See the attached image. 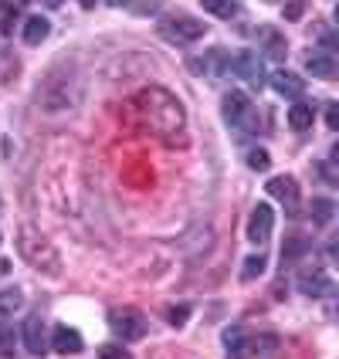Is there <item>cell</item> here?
Here are the masks:
<instances>
[{
    "label": "cell",
    "instance_id": "cell-22",
    "mask_svg": "<svg viewBox=\"0 0 339 359\" xmlns=\"http://www.w3.org/2000/svg\"><path fill=\"white\" fill-rule=\"evenodd\" d=\"M333 200H326V197H319V200H312V220L316 224H329L333 220Z\"/></svg>",
    "mask_w": 339,
    "mask_h": 359
},
{
    "label": "cell",
    "instance_id": "cell-28",
    "mask_svg": "<svg viewBox=\"0 0 339 359\" xmlns=\"http://www.w3.org/2000/svg\"><path fill=\"white\" fill-rule=\"evenodd\" d=\"M326 126H329V129H336V133H339V102H333V105H326Z\"/></svg>",
    "mask_w": 339,
    "mask_h": 359
},
{
    "label": "cell",
    "instance_id": "cell-13",
    "mask_svg": "<svg viewBox=\"0 0 339 359\" xmlns=\"http://www.w3.org/2000/svg\"><path fill=\"white\" fill-rule=\"evenodd\" d=\"M268 194L275 200H281L288 210H295L299 207V183L292 177H275V180H268Z\"/></svg>",
    "mask_w": 339,
    "mask_h": 359
},
{
    "label": "cell",
    "instance_id": "cell-2",
    "mask_svg": "<svg viewBox=\"0 0 339 359\" xmlns=\"http://www.w3.org/2000/svg\"><path fill=\"white\" fill-rule=\"evenodd\" d=\"M18 248H20V258L27 261L31 268H38V271H44V275H58V271H61L58 251L51 248V241H48V238H41L38 231H31V227H20Z\"/></svg>",
    "mask_w": 339,
    "mask_h": 359
},
{
    "label": "cell",
    "instance_id": "cell-37",
    "mask_svg": "<svg viewBox=\"0 0 339 359\" xmlns=\"http://www.w3.org/2000/svg\"><path fill=\"white\" fill-rule=\"evenodd\" d=\"M48 4H58V0H48Z\"/></svg>",
    "mask_w": 339,
    "mask_h": 359
},
{
    "label": "cell",
    "instance_id": "cell-20",
    "mask_svg": "<svg viewBox=\"0 0 339 359\" xmlns=\"http://www.w3.org/2000/svg\"><path fill=\"white\" fill-rule=\"evenodd\" d=\"M20 305H24V292H20V288H4V292H0V319H4V316H14Z\"/></svg>",
    "mask_w": 339,
    "mask_h": 359
},
{
    "label": "cell",
    "instance_id": "cell-14",
    "mask_svg": "<svg viewBox=\"0 0 339 359\" xmlns=\"http://www.w3.org/2000/svg\"><path fill=\"white\" fill-rule=\"evenodd\" d=\"M272 88L285 95V99H302L305 95V81L299 75H292V72H275L272 75Z\"/></svg>",
    "mask_w": 339,
    "mask_h": 359
},
{
    "label": "cell",
    "instance_id": "cell-18",
    "mask_svg": "<svg viewBox=\"0 0 339 359\" xmlns=\"http://www.w3.org/2000/svg\"><path fill=\"white\" fill-rule=\"evenodd\" d=\"M309 248H312V241L295 234V238H288L281 244V261H299L302 255H309Z\"/></svg>",
    "mask_w": 339,
    "mask_h": 359
},
{
    "label": "cell",
    "instance_id": "cell-24",
    "mask_svg": "<svg viewBox=\"0 0 339 359\" xmlns=\"http://www.w3.org/2000/svg\"><path fill=\"white\" fill-rule=\"evenodd\" d=\"M99 359H133V356H129V349L122 342H112V346H102L99 349Z\"/></svg>",
    "mask_w": 339,
    "mask_h": 359
},
{
    "label": "cell",
    "instance_id": "cell-9",
    "mask_svg": "<svg viewBox=\"0 0 339 359\" xmlns=\"http://www.w3.org/2000/svg\"><path fill=\"white\" fill-rule=\"evenodd\" d=\"M20 339H24V349H27L31 356H44V353H48V339H44V322H41V316L24 319Z\"/></svg>",
    "mask_w": 339,
    "mask_h": 359
},
{
    "label": "cell",
    "instance_id": "cell-30",
    "mask_svg": "<svg viewBox=\"0 0 339 359\" xmlns=\"http://www.w3.org/2000/svg\"><path fill=\"white\" fill-rule=\"evenodd\" d=\"M24 7V0H0V11H4V18H11V11H20Z\"/></svg>",
    "mask_w": 339,
    "mask_h": 359
},
{
    "label": "cell",
    "instance_id": "cell-6",
    "mask_svg": "<svg viewBox=\"0 0 339 359\" xmlns=\"http://www.w3.org/2000/svg\"><path fill=\"white\" fill-rule=\"evenodd\" d=\"M220 116L227 126H241L244 129V122L255 116V109H251V99L244 95V92H227L224 102H220Z\"/></svg>",
    "mask_w": 339,
    "mask_h": 359
},
{
    "label": "cell",
    "instance_id": "cell-23",
    "mask_svg": "<svg viewBox=\"0 0 339 359\" xmlns=\"http://www.w3.org/2000/svg\"><path fill=\"white\" fill-rule=\"evenodd\" d=\"M187 319H190V305H170V309H166V322H170V325H187Z\"/></svg>",
    "mask_w": 339,
    "mask_h": 359
},
{
    "label": "cell",
    "instance_id": "cell-34",
    "mask_svg": "<svg viewBox=\"0 0 339 359\" xmlns=\"http://www.w3.org/2000/svg\"><path fill=\"white\" fill-rule=\"evenodd\" d=\"M333 163H339V142L333 146Z\"/></svg>",
    "mask_w": 339,
    "mask_h": 359
},
{
    "label": "cell",
    "instance_id": "cell-33",
    "mask_svg": "<svg viewBox=\"0 0 339 359\" xmlns=\"http://www.w3.org/2000/svg\"><path fill=\"white\" fill-rule=\"evenodd\" d=\"M81 7H95V4H99V0H79Z\"/></svg>",
    "mask_w": 339,
    "mask_h": 359
},
{
    "label": "cell",
    "instance_id": "cell-21",
    "mask_svg": "<svg viewBox=\"0 0 339 359\" xmlns=\"http://www.w3.org/2000/svg\"><path fill=\"white\" fill-rule=\"evenodd\" d=\"M265 275V255H251L244 258V268H241V281H255Z\"/></svg>",
    "mask_w": 339,
    "mask_h": 359
},
{
    "label": "cell",
    "instance_id": "cell-27",
    "mask_svg": "<svg viewBox=\"0 0 339 359\" xmlns=\"http://www.w3.org/2000/svg\"><path fill=\"white\" fill-rule=\"evenodd\" d=\"M302 11H305V0H288L285 4V20H299Z\"/></svg>",
    "mask_w": 339,
    "mask_h": 359
},
{
    "label": "cell",
    "instance_id": "cell-16",
    "mask_svg": "<svg viewBox=\"0 0 339 359\" xmlns=\"http://www.w3.org/2000/svg\"><path fill=\"white\" fill-rule=\"evenodd\" d=\"M48 34H51V20L48 18H27V24H24V44H41Z\"/></svg>",
    "mask_w": 339,
    "mask_h": 359
},
{
    "label": "cell",
    "instance_id": "cell-35",
    "mask_svg": "<svg viewBox=\"0 0 339 359\" xmlns=\"http://www.w3.org/2000/svg\"><path fill=\"white\" fill-rule=\"evenodd\" d=\"M109 4H112V7H119V4H126V0H109Z\"/></svg>",
    "mask_w": 339,
    "mask_h": 359
},
{
    "label": "cell",
    "instance_id": "cell-5",
    "mask_svg": "<svg viewBox=\"0 0 339 359\" xmlns=\"http://www.w3.org/2000/svg\"><path fill=\"white\" fill-rule=\"evenodd\" d=\"M231 68H234V75H238L241 81H248L255 92L265 88V65H261V58L255 51H238L234 61H231Z\"/></svg>",
    "mask_w": 339,
    "mask_h": 359
},
{
    "label": "cell",
    "instance_id": "cell-17",
    "mask_svg": "<svg viewBox=\"0 0 339 359\" xmlns=\"http://www.w3.org/2000/svg\"><path fill=\"white\" fill-rule=\"evenodd\" d=\"M288 126H292L295 133H305V129L312 126V105H305V102H295V105L288 109Z\"/></svg>",
    "mask_w": 339,
    "mask_h": 359
},
{
    "label": "cell",
    "instance_id": "cell-7",
    "mask_svg": "<svg viewBox=\"0 0 339 359\" xmlns=\"http://www.w3.org/2000/svg\"><path fill=\"white\" fill-rule=\"evenodd\" d=\"M51 349L61 353V356H79L81 349H85V339H81L79 329H72V325H55V332H51Z\"/></svg>",
    "mask_w": 339,
    "mask_h": 359
},
{
    "label": "cell",
    "instance_id": "cell-10",
    "mask_svg": "<svg viewBox=\"0 0 339 359\" xmlns=\"http://www.w3.org/2000/svg\"><path fill=\"white\" fill-rule=\"evenodd\" d=\"M299 288L302 295H309V299H326L329 288H333V278L322 268H312V271H302L299 275Z\"/></svg>",
    "mask_w": 339,
    "mask_h": 359
},
{
    "label": "cell",
    "instance_id": "cell-32",
    "mask_svg": "<svg viewBox=\"0 0 339 359\" xmlns=\"http://www.w3.org/2000/svg\"><path fill=\"white\" fill-rule=\"evenodd\" d=\"M326 251H329V258H333V261H339V234L329 241V248H326Z\"/></svg>",
    "mask_w": 339,
    "mask_h": 359
},
{
    "label": "cell",
    "instance_id": "cell-19",
    "mask_svg": "<svg viewBox=\"0 0 339 359\" xmlns=\"http://www.w3.org/2000/svg\"><path fill=\"white\" fill-rule=\"evenodd\" d=\"M200 4H204V11L211 18H220V20H231L238 14V0H200Z\"/></svg>",
    "mask_w": 339,
    "mask_h": 359
},
{
    "label": "cell",
    "instance_id": "cell-11",
    "mask_svg": "<svg viewBox=\"0 0 339 359\" xmlns=\"http://www.w3.org/2000/svg\"><path fill=\"white\" fill-rule=\"evenodd\" d=\"M258 44H261V51H265V58H272V61L288 58V44H285V38H281L275 27H258Z\"/></svg>",
    "mask_w": 339,
    "mask_h": 359
},
{
    "label": "cell",
    "instance_id": "cell-1",
    "mask_svg": "<svg viewBox=\"0 0 339 359\" xmlns=\"http://www.w3.org/2000/svg\"><path fill=\"white\" fill-rule=\"evenodd\" d=\"M136 102H140L146 122H149L160 136L170 140V133H180V129H183V109H180V102L173 99L166 88H146V92L136 95Z\"/></svg>",
    "mask_w": 339,
    "mask_h": 359
},
{
    "label": "cell",
    "instance_id": "cell-15",
    "mask_svg": "<svg viewBox=\"0 0 339 359\" xmlns=\"http://www.w3.org/2000/svg\"><path fill=\"white\" fill-rule=\"evenodd\" d=\"M305 72H312V79H322V81H329L339 75L336 61L329 58V55H319V51H309V55H305Z\"/></svg>",
    "mask_w": 339,
    "mask_h": 359
},
{
    "label": "cell",
    "instance_id": "cell-26",
    "mask_svg": "<svg viewBox=\"0 0 339 359\" xmlns=\"http://www.w3.org/2000/svg\"><path fill=\"white\" fill-rule=\"evenodd\" d=\"M248 166L265 173V170L272 166V160H268V153H265V149H251V153H248Z\"/></svg>",
    "mask_w": 339,
    "mask_h": 359
},
{
    "label": "cell",
    "instance_id": "cell-3",
    "mask_svg": "<svg viewBox=\"0 0 339 359\" xmlns=\"http://www.w3.org/2000/svg\"><path fill=\"white\" fill-rule=\"evenodd\" d=\"M204 34H207V27L197 18H190V14H177V18L160 20V38H166L170 44H190V41H200Z\"/></svg>",
    "mask_w": 339,
    "mask_h": 359
},
{
    "label": "cell",
    "instance_id": "cell-29",
    "mask_svg": "<svg viewBox=\"0 0 339 359\" xmlns=\"http://www.w3.org/2000/svg\"><path fill=\"white\" fill-rule=\"evenodd\" d=\"M319 41L326 51H339V34H333V31H319Z\"/></svg>",
    "mask_w": 339,
    "mask_h": 359
},
{
    "label": "cell",
    "instance_id": "cell-12",
    "mask_svg": "<svg viewBox=\"0 0 339 359\" xmlns=\"http://www.w3.org/2000/svg\"><path fill=\"white\" fill-rule=\"evenodd\" d=\"M224 356L227 359H248L251 356V336L244 329H227L224 332Z\"/></svg>",
    "mask_w": 339,
    "mask_h": 359
},
{
    "label": "cell",
    "instance_id": "cell-8",
    "mask_svg": "<svg viewBox=\"0 0 339 359\" xmlns=\"http://www.w3.org/2000/svg\"><path fill=\"white\" fill-rule=\"evenodd\" d=\"M272 227H275V210L268 203H258L251 210V217H248V238L255 241V244H261V241H268Z\"/></svg>",
    "mask_w": 339,
    "mask_h": 359
},
{
    "label": "cell",
    "instance_id": "cell-25",
    "mask_svg": "<svg viewBox=\"0 0 339 359\" xmlns=\"http://www.w3.org/2000/svg\"><path fill=\"white\" fill-rule=\"evenodd\" d=\"M326 316L333 322H339V285H333L329 295H326Z\"/></svg>",
    "mask_w": 339,
    "mask_h": 359
},
{
    "label": "cell",
    "instance_id": "cell-36",
    "mask_svg": "<svg viewBox=\"0 0 339 359\" xmlns=\"http://www.w3.org/2000/svg\"><path fill=\"white\" fill-rule=\"evenodd\" d=\"M333 18H336V24H339V7H336V14H333Z\"/></svg>",
    "mask_w": 339,
    "mask_h": 359
},
{
    "label": "cell",
    "instance_id": "cell-31",
    "mask_svg": "<svg viewBox=\"0 0 339 359\" xmlns=\"http://www.w3.org/2000/svg\"><path fill=\"white\" fill-rule=\"evenodd\" d=\"M11 339H14V336H11V329H7V325H0V349H11Z\"/></svg>",
    "mask_w": 339,
    "mask_h": 359
},
{
    "label": "cell",
    "instance_id": "cell-4",
    "mask_svg": "<svg viewBox=\"0 0 339 359\" xmlns=\"http://www.w3.org/2000/svg\"><path fill=\"white\" fill-rule=\"evenodd\" d=\"M109 329H112L122 342H136L146 336V319H142L136 309H116V312L109 316Z\"/></svg>",
    "mask_w": 339,
    "mask_h": 359
}]
</instances>
